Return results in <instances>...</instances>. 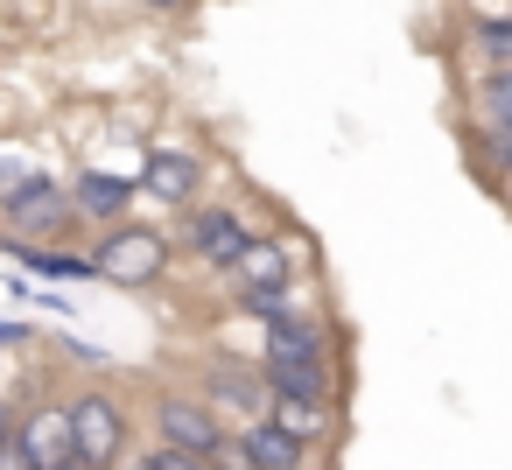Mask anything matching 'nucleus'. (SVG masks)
I'll use <instances>...</instances> for the list:
<instances>
[{"mask_svg":"<svg viewBox=\"0 0 512 470\" xmlns=\"http://www.w3.org/2000/svg\"><path fill=\"white\" fill-rule=\"evenodd\" d=\"M92 260H99V281L106 288H127V295H155L176 281L183 267V246H176V225H148V218H127L113 232H92L85 239Z\"/></svg>","mask_w":512,"mask_h":470,"instance_id":"obj_1","label":"nucleus"},{"mask_svg":"<svg viewBox=\"0 0 512 470\" xmlns=\"http://www.w3.org/2000/svg\"><path fill=\"white\" fill-rule=\"evenodd\" d=\"M302 274H316V239L302 232V225H260L253 232V246L218 274V288H225V302L239 309V302H253V295H281V288H295Z\"/></svg>","mask_w":512,"mask_h":470,"instance_id":"obj_2","label":"nucleus"},{"mask_svg":"<svg viewBox=\"0 0 512 470\" xmlns=\"http://www.w3.org/2000/svg\"><path fill=\"white\" fill-rule=\"evenodd\" d=\"M71 428H78V456L99 463V470H113V463H127L141 449V400L120 393L106 372H92L71 393Z\"/></svg>","mask_w":512,"mask_h":470,"instance_id":"obj_3","label":"nucleus"},{"mask_svg":"<svg viewBox=\"0 0 512 470\" xmlns=\"http://www.w3.org/2000/svg\"><path fill=\"white\" fill-rule=\"evenodd\" d=\"M0 232L8 239H36V246H85V218L71 204V176L43 169L0 190Z\"/></svg>","mask_w":512,"mask_h":470,"instance_id":"obj_4","label":"nucleus"},{"mask_svg":"<svg viewBox=\"0 0 512 470\" xmlns=\"http://www.w3.org/2000/svg\"><path fill=\"white\" fill-rule=\"evenodd\" d=\"M253 211L239 204V197H204V204H190V211H176V246H183V260L197 267V274H225L246 246H253Z\"/></svg>","mask_w":512,"mask_h":470,"instance_id":"obj_5","label":"nucleus"},{"mask_svg":"<svg viewBox=\"0 0 512 470\" xmlns=\"http://www.w3.org/2000/svg\"><path fill=\"white\" fill-rule=\"evenodd\" d=\"M141 428H148L155 442L190 449V456H218V449L232 442V421H225L197 386H148V393H141Z\"/></svg>","mask_w":512,"mask_h":470,"instance_id":"obj_6","label":"nucleus"},{"mask_svg":"<svg viewBox=\"0 0 512 470\" xmlns=\"http://www.w3.org/2000/svg\"><path fill=\"white\" fill-rule=\"evenodd\" d=\"M190 386L239 428V421H260L267 407H274V386H267V372H260V351H204L197 365H190Z\"/></svg>","mask_w":512,"mask_h":470,"instance_id":"obj_7","label":"nucleus"},{"mask_svg":"<svg viewBox=\"0 0 512 470\" xmlns=\"http://www.w3.org/2000/svg\"><path fill=\"white\" fill-rule=\"evenodd\" d=\"M15 463L22 470H64L78 463V428H71V393H22V414H15Z\"/></svg>","mask_w":512,"mask_h":470,"instance_id":"obj_8","label":"nucleus"},{"mask_svg":"<svg viewBox=\"0 0 512 470\" xmlns=\"http://www.w3.org/2000/svg\"><path fill=\"white\" fill-rule=\"evenodd\" d=\"M141 197H155L162 211H190V204H204L211 197V155L204 148H190V141H148V155H141Z\"/></svg>","mask_w":512,"mask_h":470,"instance_id":"obj_9","label":"nucleus"},{"mask_svg":"<svg viewBox=\"0 0 512 470\" xmlns=\"http://www.w3.org/2000/svg\"><path fill=\"white\" fill-rule=\"evenodd\" d=\"M71 204H78V218H85V239H92V232H113V225H127L134 204H141V169L78 162V169H71Z\"/></svg>","mask_w":512,"mask_h":470,"instance_id":"obj_10","label":"nucleus"},{"mask_svg":"<svg viewBox=\"0 0 512 470\" xmlns=\"http://www.w3.org/2000/svg\"><path fill=\"white\" fill-rule=\"evenodd\" d=\"M0 253H8L29 281H50V288H92L99 281L92 246H36V239H8V232H0Z\"/></svg>","mask_w":512,"mask_h":470,"instance_id":"obj_11","label":"nucleus"},{"mask_svg":"<svg viewBox=\"0 0 512 470\" xmlns=\"http://www.w3.org/2000/svg\"><path fill=\"white\" fill-rule=\"evenodd\" d=\"M232 435H239V449H246V470H323V449H309L302 435H288L274 414L239 421Z\"/></svg>","mask_w":512,"mask_h":470,"instance_id":"obj_12","label":"nucleus"},{"mask_svg":"<svg viewBox=\"0 0 512 470\" xmlns=\"http://www.w3.org/2000/svg\"><path fill=\"white\" fill-rule=\"evenodd\" d=\"M456 127H491V134H512V64H505V71H463V92H456Z\"/></svg>","mask_w":512,"mask_h":470,"instance_id":"obj_13","label":"nucleus"},{"mask_svg":"<svg viewBox=\"0 0 512 470\" xmlns=\"http://www.w3.org/2000/svg\"><path fill=\"white\" fill-rule=\"evenodd\" d=\"M274 393L295 400H344V358H260Z\"/></svg>","mask_w":512,"mask_h":470,"instance_id":"obj_14","label":"nucleus"},{"mask_svg":"<svg viewBox=\"0 0 512 470\" xmlns=\"http://www.w3.org/2000/svg\"><path fill=\"white\" fill-rule=\"evenodd\" d=\"M288 435H302L309 449H323V456H337V442H344V400H295V393H274V407H267Z\"/></svg>","mask_w":512,"mask_h":470,"instance_id":"obj_15","label":"nucleus"},{"mask_svg":"<svg viewBox=\"0 0 512 470\" xmlns=\"http://www.w3.org/2000/svg\"><path fill=\"white\" fill-rule=\"evenodd\" d=\"M463 57H470V71H505L512 64V15L463 22Z\"/></svg>","mask_w":512,"mask_h":470,"instance_id":"obj_16","label":"nucleus"},{"mask_svg":"<svg viewBox=\"0 0 512 470\" xmlns=\"http://www.w3.org/2000/svg\"><path fill=\"white\" fill-rule=\"evenodd\" d=\"M43 344H50L57 358H71V372H85V379H92V372H113V351L92 344V337H78V330H57V337H43Z\"/></svg>","mask_w":512,"mask_h":470,"instance_id":"obj_17","label":"nucleus"},{"mask_svg":"<svg viewBox=\"0 0 512 470\" xmlns=\"http://www.w3.org/2000/svg\"><path fill=\"white\" fill-rule=\"evenodd\" d=\"M8 295H15V302H29V309H50V316H78V302H71L64 288H50V281H29L22 267L8 274Z\"/></svg>","mask_w":512,"mask_h":470,"instance_id":"obj_18","label":"nucleus"},{"mask_svg":"<svg viewBox=\"0 0 512 470\" xmlns=\"http://www.w3.org/2000/svg\"><path fill=\"white\" fill-rule=\"evenodd\" d=\"M134 463H141V470H211V456H190V449H176V442H155V435L134 449Z\"/></svg>","mask_w":512,"mask_h":470,"instance_id":"obj_19","label":"nucleus"},{"mask_svg":"<svg viewBox=\"0 0 512 470\" xmlns=\"http://www.w3.org/2000/svg\"><path fill=\"white\" fill-rule=\"evenodd\" d=\"M43 344V330L36 323H22V316H0V358H29Z\"/></svg>","mask_w":512,"mask_h":470,"instance_id":"obj_20","label":"nucleus"},{"mask_svg":"<svg viewBox=\"0 0 512 470\" xmlns=\"http://www.w3.org/2000/svg\"><path fill=\"white\" fill-rule=\"evenodd\" d=\"M204 8V0H134V15H148V22H190Z\"/></svg>","mask_w":512,"mask_h":470,"instance_id":"obj_21","label":"nucleus"},{"mask_svg":"<svg viewBox=\"0 0 512 470\" xmlns=\"http://www.w3.org/2000/svg\"><path fill=\"white\" fill-rule=\"evenodd\" d=\"M15 414H22V393H0V463L15 456Z\"/></svg>","mask_w":512,"mask_h":470,"instance_id":"obj_22","label":"nucleus"},{"mask_svg":"<svg viewBox=\"0 0 512 470\" xmlns=\"http://www.w3.org/2000/svg\"><path fill=\"white\" fill-rule=\"evenodd\" d=\"M113 470H141V463H134V456H127V463H113Z\"/></svg>","mask_w":512,"mask_h":470,"instance_id":"obj_23","label":"nucleus"}]
</instances>
